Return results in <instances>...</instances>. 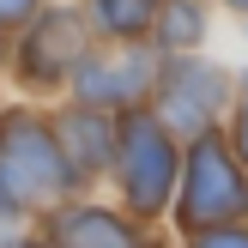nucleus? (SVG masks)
I'll use <instances>...</instances> for the list:
<instances>
[{
    "label": "nucleus",
    "mask_w": 248,
    "mask_h": 248,
    "mask_svg": "<svg viewBox=\"0 0 248 248\" xmlns=\"http://www.w3.org/2000/svg\"><path fill=\"white\" fill-rule=\"evenodd\" d=\"M43 242L48 248H164L157 230H145L140 218H127L115 200H91V194L55 206L43 218Z\"/></svg>",
    "instance_id": "7"
},
{
    "label": "nucleus",
    "mask_w": 248,
    "mask_h": 248,
    "mask_svg": "<svg viewBox=\"0 0 248 248\" xmlns=\"http://www.w3.org/2000/svg\"><path fill=\"white\" fill-rule=\"evenodd\" d=\"M0 248H48V242H43V236H36V242H31V236H6Z\"/></svg>",
    "instance_id": "15"
},
{
    "label": "nucleus",
    "mask_w": 248,
    "mask_h": 248,
    "mask_svg": "<svg viewBox=\"0 0 248 248\" xmlns=\"http://www.w3.org/2000/svg\"><path fill=\"white\" fill-rule=\"evenodd\" d=\"M157 12H164V0H85L97 43H152Z\"/></svg>",
    "instance_id": "10"
},
{
    "label": "nucleus",
    "mask_w": 248,
    "mask_h": 248,
    "mask_svg": "<svg viewBox=\"0 0 248 248\" xmlns=\"http://www.w3.org/2000/svg\"><path fill=\"white\" fill-rule=\"evenodd\" d=\"M206 6H218V0H206Z\"/></svg>",
    "instance_id": "17"
},
{
    "label": "nucleus",
    "mask_w": 248,
    "mask_h": 248,
    "mask_svg": "<svg viewBox=\"0 0 248 248\" xmlns=\"http://www.w3.org/2000/svg\"><path fill=\"white\" fill-rule=\"evenodd\" d=\"M236 218H248V170L218 127V133H200V140L182 145V188H176V206H170V230L200 236V230L236 224Z\"/></svg>",
    "instance_id": "3"
},
{
    "label": "nucleus",
    "mask_w": 248,
    "mask_h": 248,
    "mask_svg": "<svg viewBox=\"0 0 248 248\" xmlns=\"http://www.w3.org/2000/svg\"><path fill=\"white\" fill-rule=\"evenodd\" d=\"M91 48H97V36H91L85 6H43L12 43V73L31 91H67Z\"/></svg>",
    "instance_id": "6"
},
{
    "label": "nucleus",
    "mask_w": 248,
    "mask_h": 248,
    "mask_svg": "<svg viewBox=\"0 0 248 248\" xmlns=\"http://www.w3.org/2000/svg\"><path fill=\"white\" fill-rule=\"evenodd\" d=\"M218 12H230L236 24H248V0H218Z\"/></svg>",
    "instance_id": "14"
},
{
    "label": "nucleus",
    "mask_w": 248,
    "mask_h": 248,
    "mask_svg": "<svg viewBox=\"0 0 248 248\" xmlns=\"http://www.w3.org/2000/svg\"><path fill=\"white\" fill-rule=\"evenodd\" d=\"M48 121H55V140H61V152H67L79 188L91 194L97 182L109 176V164H115V115L85 109V103H61Z\"/></svg>",
    "instance_id": "8"
},
{
    "label": "nucleus",
    "mask_w": 248,
    "mask_h": 248,
    "mask_svg": "<svg viewBox=\"0 0 248 248\" xmlns=\"http://www.w3.org/2000/svg\"><path fill=\"white\" fill-rule=\"evenodd\" d=\"M0 194L18 212H43V218L85 194L43 109H0Z\"/></svg>",
    "instance_id": "2"
},
{
    "label": "nucleus",
    "mask_w": 248,
    "mask_h": 248,
    "mask_svg": "<svg viewBox=\"0 0 248 248\" xmlns=\"http://www.w3.org/2000/svg\"><path fill=\"white\" fill-rule=\"evenodd\" d=\"M48 0H0V36H12V31H24V24L43 12Z\"/></svg>",
    "instance_id": "13"
},
{
    "label": "nucleus",
    "mask_w": 248,
    "mask_h": 248,
    "mask_svg": "<svg viewBox=\"0 0 248 248\" xmlns=\"http://www.w3.org/2000/svg\"><path fill=\"white\" fill-rule=\"evenodd\" d=\"M224 140H230V152H236L242 170H248V61H236V103H230Z\"/></svg>",
    "instance_id": "11"
},
{
    "label": "nucleus",
    "mask_w": 248,
    "mask_h": 248,
    "mask_svg": "<svg viewBox=\"0 0 248 248\" xmlns=\"http://www.w3.org/2000/svg\"><path fill=\"white\" fill-rule=\"evenodd\" d=\"M157 73H164V55L152 43H97L91 55L79 61L67 85V103L103 109V115H127V109H145L157 91Z\"/></svg>",
    "instance_id": "5"
},
{
    "label": "nucleus",
    "mask_w": 248,
    "mask_h": 248,
    "mask_svg": "<svg viewBox=\"0 0 248 248\" xmlns=\"http://www.w3.org/2000/svg\"><path fill=\"white\" fill-rule=\"evenodd\" d=\"M109 182H115V206L127 218H140L145 230L170 224V206H176V188H182V140L164 127V115L152 103L115 115Z\"/></svg>",
    "instance_id": "1"
},
{
    "label": "nucleus",
    "mask_w": 248,
    "mask_h": 248,
    "mask_svg": "<svg viewBox=\"0 0 248 248\" xmlns=\"http://www.w3.org/2000/svg\"><path fill=\"white\" fill-rule=\"evenodd\" d=\"M230 103H236V61H224V55H176V61H164L157 91H152V109L164 115V127L182 145L200 140V133H218L230 121Z\"/></svg>",
    "instance_id": "4"
},
{
    "label": "nucleus",
    "mask_w": 248,
    "mask_h": 248,
    "mask_svg": "<svg viewBox=\"0 0 248 248\" xmlns=\"http://www.w3.org/2000/svg\"><path fill=\"white\" fill-rule=\"evenodd\" d=\"M6 61H12V36H0V67H6Z\"/></svg>",
    "instance_id": "16"
},
{
    "label": "nucleus",
    "mask_w": 248,
    "mask_h": 248,
    "mask_svg": "<svg viewBox=\"0 0 248 248\" xmlns=\"http://www.w3.org/2000/svg\"><path fill=\"white\" fill-rule=\"evenodd\" d=\"M176 248H248V218L218 224V230H200V236H182Z\"/></svg>",
    "instance_id": "12"
},
{
    "label": "nucleus",
    "mask_w": 248,
    "mask_h": 248,
    "mask_svg": "<svg viewBox=\"0 0 248 248\" xmlns=\"http://www.w3.org/2000/svg\"><path fill=\"white\" fill-rule=\"evenodd\" d=\"M212 31H218V6H206V0H164L157 31H152V48L164 61L206 55V48H212Z\"/></svg>",
    "instance_id": "9"
}]
</instances>
